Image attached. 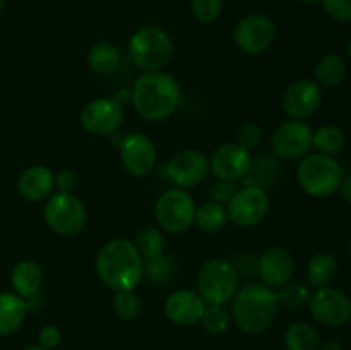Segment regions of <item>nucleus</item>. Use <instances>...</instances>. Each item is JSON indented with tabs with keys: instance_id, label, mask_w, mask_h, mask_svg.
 Returning a JSON list of instances; mask_svg holds the SVG:
<instances>
[{
	"instance_id": "obj_18",
	"label": "nucleus",
	"mask_w": 351,
	"mask_h": 350,
	"mask_svg": "<svg viewBox=\"0 0 351 350\" xmlns=\"http://www.w3.org/2000/svg\"><path fill=\"white\" fill-rule=\"evenodd\" d=\"M206 301L201 294L191 288H180L168 295L165 302V314L178 326H192L201 323L204 314Z\"/></svg>"
},
{
	"instance_id": "obj_7",
	"label": "nucleus",
	"mask_w": 351,
	"mask_h": 350,
	"mask_svg": "<svg viewBox=\"0 0 351 350\" xmlns=\"http://www.w3.org/2000/svg\"><path fill=\"white\" fill-rule=\"evenodd\" d=\"M43 216L51 232L62 237H72L84 229L88 211L77 196L58 191L48 198Z\"/></svg>"
},
{
	"instance_id": "obj_27",
	"label": "nucleus",
	"mask_w": 351,
	"mask_h": 350,
	"mask_svg": "<svg viewBox=\"0 0 351 350\" xmlns=\"http://www.w3.org/2000/svg\"><path fill=\"white\" fill-rule=\"evenodd\" d=\"M287 350H319L321 336L308 323H293L285 333Z\"/></svg>"
},
{
	"instance_id": "obj_45",
	"label": "nucleus",
	"mask_w": 351,
	"mask_h": 350,
	"mask_svg": "<svg viewBox=\"0 0 351 350\" xmlns=\"http://www.w3.org/2000/svg\"><path fill=\"white\" fill-rule=\"evenodd\" d=\"M348 55H350V58H351V41H350V45H348Z\"/></svg>"
},
{
	"instance_id": "obj_23",
	"label": "nucleus",
	"mask_w": 351,
	"mask_h": 350,
	"mask_svg": "<svg viewBox=\"0 0 351 350\" xmlns=\"http://www.w3.org/2000/svg\"><path fill=\"white\" fill-rule=\"evenodd\" d=\"M338 271V263L332 254L319 253L308 261L307 264V281L311 287L321 288L328 287L336 277Z\"/></svg>"
},
{
	"instance_id": "obj_26",
	"label": "nucleus",
	"mask_w": 351,
	"mask_h": 350,
	"mask_svg": "<svg viewBox=\"0 0 351 350\" xmlns=\"http://www.w3.org/2000/svg\"><path fill=\"white\" fill-rule=\"evenodd\" d=\"M178 273V263L171 254H161L153 259L144 261V277L154 285H168Z\"/></svg>"
},
{
	"instance_id": "obj_42",
	"label": "nucleus",
	"mask_w": 351,
	"mask_h": 350,
	"mask_svg": "<svg viewBox=\"0 0 351 350\" xmlns=\"http://www.w3.org/2000/svg\"><path fill=\"white\" fill-rule=\"evenodd\" d=\"M263 174H266V175H273V174H271V170H264ZM254 175H257V178H259L261 172H259V170H254Z\"/></svg>"
},
{
	"instance_id": "obj_24",
	"label": "nucleus",
	"mask_w": 351,
	"mask_h": 350,
	"mask_svg": "<svg viewBox=\"0 0 351 350\" xmlns=\"http://www.w3.org/2000/svg\"><path fill=\"white\" fill-rule=\"evenodd\" d=\"M230 222L228 209L225 205L216 201L204 202L201 208L195 209L194 223L206 233H216L226 226Z\"/></svg>"
},
{
	"instance_id": "obj_43",
	"label": "nucleus",
	"mask_w": 351,
	"mask_h": 350,
	"mask_svg": "<svg viewBox=\"0 0 351 350\" xmlns=\"http://www.w3.org/2000/svg\"><path fill=\"white\" fill-rule=\"evenodd\" d=\"M24 350H47V349H43V347H40V345H34V347H27V349H24Z\"/></svg>"
},
{
	"instance_id": "obj_20",
	"label": "nucleus",
	"mask_w": 351,
	"mask_h": 350,
	"mask_svg": "<svg viewBox=\"0 0 351 350\" xmlns=\"http://www.w3.org/2000/svg\"><path fill=\"white\" fill-rule=\"evenodd\" d=\"M19 192L27 201H43L50 198L55 187V175L43 165L26 168L19 177Z\"/></svg>"
},
{
	"instance_id": "obj_13",
	"label": "nucleus",
	"mask_w": 351,
	"mask_h": 350,
	"mask_svg": "<svg viewBox=\"0 0 351 350\" xmlns=\"http://www.w3.org/2000/svg\"><path fill=\"white\" fill-rule=\"evenodd\" d=\"M314 130L302 120L283 122L271 137L273 151L283 160H297L305 156L312 148Z\"/></svg>"
},
{
	"instance_id": "obj_9",
	"label": "nucleus",
	"mask_w": 351,
	"mask_h": 350,
	"mask_svg": "<svg viewBox=\"0 0 351 350\" xmlns=\"http://www.w3.org/2000/svg\"><path fill=\"white\" fill-rule=\"evenodd\" d=\"M226 209L230 222L239 226H254L269 211V194L259 185H245L233 194Z\"/></svg>"
},
{
	"instance_id": "obj_30",
	"label": "nucleus",
	"mask_w": 351,
	"mask_h": 350,
	"mask_svg": "<svg viewBox=\"0 0 351 350\" xmlns=\"http://www.w3.org/2000/svg\"><path fill=\"white\" fill-rule=\"evenodd\" d=\"M276 297L278 305L288 309V311H297V309L308 304L311 290H308L307 285L300 283V281H288L283 287L278 288Z\"/></svg>"
},
{
	"instance_id": "obj_46",
	"label": "nucleus",
	"mask_w": 351,
	"mask_h": 350,
	"mask_svg": "<svg viewBox=\"0 0 351 350\" xmlns=\"http://www.w3.org/2000/svg\"><path fill=\"white\" fill-rule=\"evenodd\" d=\"M3 3H5V2H3V0H0V10L3 9Z\"/></svg>"
},
{
	"instance_id": "obj_15",
	"label": "nucleus",
	"mask_w": 351,
	"mask_h": 350,
	"mask_svg": "<svg viewBox=\"0 0 351 350\" xmlns=\"http://www.w3.org/2000/svg\"><path fill=\"white\" fill-rule=\"evenodd\" d=\"M252 163V154L249 150L237 143H226L216 148L209 158V170L219 180L237 182L249 175Z\"/></svg>"
},
{
	"instance_id": "obj_4",
	"label": "nucleus",
	"mask_w": 351,
	"mask_h": 350,
	"mask_svg": "<svg viewBox=\"0 0 351 350\" xmlns=\"http://www.w3.org/2000/svg\"><path fill=\"white\" fill-rule=\"evenodd\" d=\"M300 187L314 198H328L341 187L345 180L343 167L332 156L312 153L302 158L297 168Z\"/></svg>"
},
{
	"instance_id": "obj_16",
	"label": "nucleus",
	"mask_w": 351,
	"mask_h": 350,
	"mask_svg": "<svg viewBox=\"0 0 351 350\" xmlns=\"http://www.w3.org/2000/svg\"><path fill=\"white\" fill-rule=\"evenodd\" d=\"M120 160L130 175L146 177L156 167V148L146 134H129L120 143Z\"/></svg>"
},
{
	"instance_id": "obj_10",
	"label": "nucleus",
	"mask_w": 351,
	"mask_h": 350,
	"mask_svg": "<svg viewBox=\"0 0 351 350\" xmlns=\"http://www.w3.org/2000/svg\"><path fill=\"white\" fill-rule=\"evenodd\" d=\"M308 307L315 321L331 328L345 325L351 318L350 297L335 287L315 288L308 299Z\"/></svg>"
},
{
	"instance_id": "obj_31",
	"label": "nucleus",
	"mask_w": 351,
	"mask_h": 350,
	"mask_svg": "<svg viewBox=\"0 0 351 350\" xmlns=\"http://www.w3.org/2000/svg\"><path fill=\"white\" fill-rule=\"evenodd\" d=\"M136 247L143 259H153L165 253V237L156 226H146L136 237Z\"/></svg>"
},
{
	"instance_id": "obj_11",
	"label": "nucleus",
	"mask_w": 351,
	"mask_h": 350,
	"mask_svg": "<svg viewBox=\"0 0 351 350\" xmlns=\"http://www.w3.org/2000/svg\"><path fill=\"white\" fill-rule=\"evenodd\" d=\"M276 36V26L266 14H250L239 21L235 27V43L243 54L257 55L266 51Z\"/></svg>"
},
{
	"instance_id": "obj_22",
	"label": "nucleus",
	"mask_w": 351,
	"mask_h": 350,
	"mask_svg": "<svg viewBox=\"0 0 351 350\" xmlns=\"http://www.w3.org/2000/svg\"><path fill=\"white\" fill-rule=\"evenodd\" d=\"M10 281L19 297L31 299L38 295L41 285H43V271L38 266V263L24 259L14 266Z\"/></svg>"
},
{
	"instance_id": "obj_29",
	"label": "nucleus",
	"mask_w": 351,
	"mask_h": 350,
	"mask_svg": "<svg viewBox=\"0 0 351 350\" xmlns=\"http://www.w3.org/2000/svg\"><path fill=\"white\" fill-rule=\"evenodd\" d=\"M312 146L317 148L319 153L331 156V154L339 153L343 150V146H345V132L338 126L326 124V126L314 130Z\"/></svg>"
},
{
	"instance_id": "obj_8",
	"label": "nucleus",
	"mask_w": 351,
	"mask_h": 350,
	"mask_svg": "<svg viewBox=\"0 0 351 350\" xmlns=\"http://www.w3.org/2000/svg\"><path fill=\"white\" fill-rule=\"evenodd\" d=\"M195 209L197 208H195L194 198L185 189L173 187L167 189L158 198L154 215H156L158 225L165 232L180 235L194 225Z\"/></svg>"
},
{
	"instance_id": "obj_1",
	"label": "nucleus",
	"mask_w": 351,
	"mask_h": 350,
	"mask_svg": "<svg viewBox=\"0 0 351 350\" xmlns=\"http://www.w3.org/2000/svg\"><path fill=\"white\" fill-rule=\"evenodd\" d=\"M96 273L112 290H136L144 278V259L132 240L119 237L106 242L98 253Z\"/></svg>"
},
{
	"instance_id": "obj_14",
	"label": "nucleus",
	"mask_w": 351,
	"mask_h": 350,
	"mask_svg": "<svg viewBox=\"0 0 351 350\" xmlns=\"http://www.w3.org/2000/svg\"><path fill=\"white\" fill-rule=\"evenodd\" d=\"M209 174V158L199 150H182L167 163V175L177 187L189 189L201 184Z\"/></svg>"
},
{
	"instance_id": "obj_33",
	"label": "nucleus",
	"mask_w": 351,
	"mask_h": 350,
	"mask_svg": "<svg viewBox=\"0 0 351 350\" xmlns=\"http://www.w3.org/2000/svg\"><path fill=\"white\" fill-rule=\"evenodd\" d=\"M113 312L123 321H132L141 312V301L134 290L117 292L113 299Z\"/></svg>"
},
{
	"instance_id": "obj_34",
	"label": "nucleus",
	"mask_w": 351,
	"mask_h": 350,
	"mask_svg": "<svg viewBox=\"0 0 351 350\" xmlns=\"http://www.w3.org/2000/svg\"><path fill=\"white\" fill-rule=\"evenodd\" d=\"M223 0H192V14L201 23H213L221 16Z\"/></svg>"
},
{
	"instance_id": "obj_35",
	"label": "nucleus",
	"mask_w": 351,
	"mask_h": 350,
	"mask_svg": "<svg viewBox=\"0 0 351 350\" xmlns=\"http://www.w3.org/2000/svg\"><path fill=\"white\" fill-rule=\"evenodd\" d=\"M261 139H263V130L254 122L243 124L239 129V132H237V144L243 146L245 150L256 148L261 143Z\"/></svg>"
},
{
	"instance_id": "obj_40",
	"label": "nucleus",
	"mask_w": 351,
	"mask_h": 350,
	"mask_svg": "<svg viewBox=\"0 0 351 350\" xmlns=\"http://www.w3.org/2000/svg\"><path fill=\"white\" fill-rule=\"evenodd\" d=\"M341 191H343V198L346 199V202H350L351 205V175L350 177H346V180H343Z\"/></svg>"
},
{
	"instance_id": "obj_41",
	"label": "nucleus",
	"mask_w": 351,
	"mask_h": 350,
	"mask_svg": "<svg viewBox=\"0 0 351 350\" xmlns=\"http://www.w3.org/2000/svg\"><path fill=\"white\" fill-rule=\"evenodd\" d=\"M319 350H343V345L339 342H336V340H329V342L321 343Z\"/></svg>"
},
{
	"instance_id": "obj_12",
	"label": "nucleus",
	"mask_w": 351,
	"mask_h": 350,
	"mask_svg": "<svg viewBox=\"0 0 351 350\" xmlns=\"http://www.w3.org/2000/svg\"><path fill=\"white\" fill-rule=\"evenodd\" d=\"M123 122V105L117 98H96L81 112V124L86 132L95 136H110Z\"/></svg>"
},
{
	"instance_id": "obj_25",
	"label": "nucleus",
	"mask_w": 351,
	"mask_h": 350,
	"mask_svg": "<svg viewBox=\"0 0 351 350\" xmlns=\"http://www.w3.org/2000/svg\"><path fill=\"white\" fill-rule=\"evenodd\" d=\"M120 58L122 57H120V51L115 45L101 41V43H96L89 50L88 64L91 71H95L96 74L108 75L119 69Z\"/></svg>"
},
{
	"instance_id": "obj_36",
	"label": "nucleus",
	"mask_w": 351,
	"mask_h": 350,
	"mask_svg": "<svg viewBox=\"0 0 351 350\" xmlns=\"http://www.w3.org/2000/svg\"><path fill=\"white\" fill-rule=\"evenodd\" d=\"M324 10L336 21H351V0H322Z\"/></svg>"
},
{
	"instance_id": "obj_28",
	"label": "nucleus",
	"mask_w": 351,
	"mask_h": 350,
	"mask_svg": "<svg viewBox=\"0 0 351 350\" xmlns=\"http://www.w3.org/2000/svg\"><path fill=\"white\" fill-rule=\"evenodd\" d=\"M346 65L339 55L329 54L324 55L315 65V78L317 82L324 88H335L345 79Z\"/></svg>"
},
{
	"instance_id": "obj_21",
	"label": "nucleus",
	"mask_w": 351,
	"mask_h": 350,
	"mask_svg": "<svg viewBox=\"0 0 351 350\" xmlns=\"http://www.w3.org/2000/svg\"><path fill=\"white\" fill-rule=\"evenodd\" d=\"M26 299L17 294H0V335H12L23 326L27 314Z\"/></svg>"
},
{
	"instance_id": "obj_5",
	"label": "nucleus",
	"mask_w": 351,
	"mask_h": 350,
	"mask_svg": "<svg viewBox=\"0 0 351 350\" xmlns=\"http://www.w3.org/2000/svg\"><path fill=\"white\" fill-rule=\"evenodd\" d=\"M173 55L170 34L158 26L137 30L129 41V57L137 69L144 72L161 71Z\"/></svg>"
},
{
	"instance_id": "obj_3",
	"label": "nucleus",
	"mask_w": 351,
	"mask_h": 350,
	"mask_svg": "<svg viewBox=\"0 0 351 350\" xmlns=\"http://www.w3.org/2000/svg\"><path fill=\"white\" fill-rule=\"evenodd\" d=\"M232 316L240 331L259 335L266 331L278 312L276 290L264 283H250L239 288L233 297Z\"/></svg>"
},
{
	"instance_id": "obj_38",
	"label": "nucleus",
	"mask_w": 351,
	"mask_h": 350,
	"mask_svg": "<svg viewBox=\"0 0 351 350\" xmlns=\"http://www.w3.org/2000/svg\"><path fill=\"white\" fill-rule=\"evenodd\" d=\"M62 342V333L57 326L47 325L40 329L38 333V345L43 347L47 350H53L60 345Z\"/></svg>"
},
{
	"instance_id": "obj_17",
	"label": "nucleus",
	"mask_w": 351,
	"mask_h": 350,
	"mask_svg": "<svg viewBox=\"0 0 351 350\" xmlns=\"http://www.w3.org/2000/svg\"><path fill=\"white\" fill-rule=\"evenodd\" d=\"M322 91L319 84L311 79H298L287 88L283 95V110L290 119L304 120L319 108Z\"/></svg>"
},
{
	"instance_id": "obj_37",
	"label": "nucleus",
	"mask_w": 351,
	"mask_h": 350,
	"mask_svg": "<svg viewBox=\"0 0 351 350\" xmlns=\"http://www.w3.org/2000/svg\"><path fill=\"white\" fill-rule=\"evenodd\" d=\"M237 191H239V187H237L235 182L219 180L218 178V182L209 187V198H211V201L221 202L223 205V202H228Z\"/></svg>"
},
{
	"instance_id": "obj_2",
	"label": "nucleus",
	"mask_w": 351,
	"mask_h": 350,
	"mask_svg": "<svg viewBox=\"0 0 351 350\" xmlns=\"http://www.w3.org/2000/svg\"><path fill=\"white\" fill-rule=\"evenodd\" d=\"M130 102L143 119L149 122L165 120L180 103V86L163 71L144 72L134 82Z\"/></svg>"
},
{
	"instance_id": "obj_6",
	"label": "nucleus",
	"mask_w": 351,
	"mask_h": 350,
	"mask_svg": "<svg viewBox=\"0 0 351 350\" xmlns=\"http://www.w3.org/2000/svg\"><path fill=\"white\" fill-rule=\"evenodd\" d=\"M240 288L239 271L226 259H209L197 275V292L206 304L226 305Z\"/></svg>"
},
{
	"instance_id": "obj_19",
	"label": "nucleus",
	"mask_w": 351,
	"mask_h": 350,
	"mask_svg": "<svg viewBox=\"0 0 351 350\" xmlns=\"http://www.w3.org/2000/svg\"><path fill=\"white\" fill-rule=\"evenodd\" d=\"M293 257L283 247H269L264 250L257 263V271L264 285L278 290L288 283L293 275Z\"/></svg>"
},
{
	"instance_id": "obj_39",
	"label": "nucleus",
	"mask_w": 351,
	"mask_h": 350,
	"mask_svg": "<svg viewBox=\"0 0 351 350\" xmlns=\"http://www.w3.org/2000/svg\"><path fill=\"white\" fill-rule=\"evenodd\" d=\"M79 184V177L74 170L71 168H65V170L58 172L57 177H55V185L58 187L60 192H72Z\"/></svg>"
},
{
	"instance_id": "obj_32",
	"label": "nucleus",
	"mask_w": 351,
	"mask_h": 350,
	"mask_svg": "<svg viewBox=\"0 0 351 350\" xmlns=\"http://www.w3.org/2000/svg\"><path fill=\"white\" fill-rule=\"evenodd\" d=\"M202 328L211 335L225 333L230 326V312L225 305L206 304L204 314L201 318Z\"/></svg>"
},
{
	"instance_id": "obj_44",
	"label": "nucleus",
	"mask_w": 351,
	"mask_h": 350,
	"mask_svg": "<svg viewBox=\"0 0 351 350\" xmlns=\"http://www.w3.org/2000/svg\"><path fill=\"white\" fill-rule=\"evenodd\" d=\"M300 2H304V3H317V2H322V0H300Z\"/></svg>"
},
{
	"instance_id": "obj_47",
	"label": "nucleus",
	"mask_w": 351,
	"mask_h": 350,
	"mask_svg": "<svg viewBox=\"0 0 351 350\" xmlns=\"http://www.w3.org/2000/svg\"><path fill=\"white\" fill-rule=\"evenodd\" d=\"M350 256H351V240H350Z\"/></svg>"
}]
</instances>
